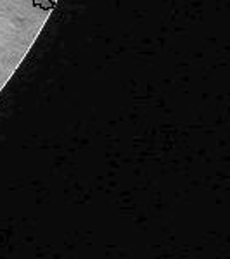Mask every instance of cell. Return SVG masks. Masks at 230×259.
<instances>
[{
	"mask_svg": "<svg viewBox=\"0 0 230 259\" xmlns=\"http://www.w3.org/2000/svg\"><path fill=\"white\" fill-rule=\"evenodd\" d=\"M33 2V6L35 7H40V9L43 11H50V9H54V0H31Z\"/></svg>",
	"mask_w": 230,
	"mask_h": 259,
	"instance_id": "obj_1",
	"label": "cell"
}]
</instances>
